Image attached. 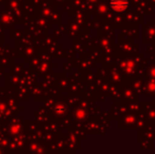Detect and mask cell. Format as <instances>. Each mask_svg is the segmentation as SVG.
<instances>
[{"label": "cell", "mask_w": 155, "mask_h": 154, "mask_svg": "<svg viewBox=\"0 0 155 154\" xmlns=\"http://www.w3.org/2000/svg\"><path fill=\"white\" fill-rule=\"evenodd\" d=\"M129 5L128 0H111V6L117 12L126 10L127 6Z\"/></svg>", "instance_id": "6da1fadb"}]
</instances>
